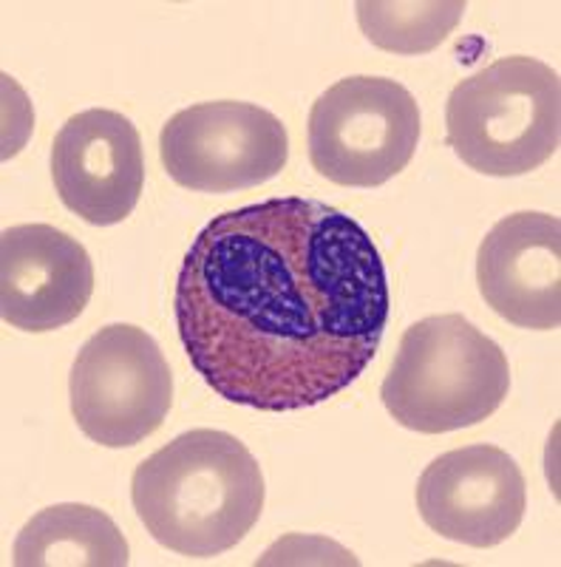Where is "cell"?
<instances>
[{
  "label": "cell",
  "mask_w": 561,
  "mask_h": 567,
  "mask_svg": "<svg viewBox=\"0 0 561 567\" xmlns=\"http://www.w3.org/2000/svg\"><path fill=\"white\" fill-rule=\"evenodd\" d=\"M174 312L187 358L219 398L298 412L366 372L392 292L361 221L287 196L201 227L181 261Z\"/></svg>",
  "instance_id": "1"
},
{
  "label": "cell",
  "mask_w": 561,
  "mask_h": 567,
  "mask_svg": "<svg viewBox=\"0 0 561 567\" xmlns=\"http://www.w3.org/2000/svg\"><path fill=\"white\" fill-rule=\"evenodd\" d=\"M131 503L162 548L210 559L256 528L264 511V474L239 437L190 429L136 465Z\"/></svg>",
  "instance_id": "2"
},
{
  "label": "cell",
  "mask_w": 561,
  "mask_h": 567,
  "mask_svg": "<svg viewBox=\"0 0 561 567\" xmlns=\"http://www.w3.org/2000/svg\"><path fill=\"white\" fill-rule=\"evenodd\" d=\"M508 392L510 367L502 347L468 318L448 312L406 329L381 398L403 429L446 434L488 420Z\"/></svg>",
  "instance_id": "3"
},
{
  "label": "cell",
  "mask_w": 561,
  "mask_h": 567,
  "mask_svg": "<svg viewBox=\"0 0 561 567\" xmlns=\"http://www.w3.org/2000/svg\"><path fill=\"white\" fill-rule=\"evenodd\" d=\"M454 154L485 176L542 168L561 142L559 71L536 58H502L454 85L446 103Z\"/></svg>",
  "instance_id": "4"
},
{
  "label": "cell",
  "mask_w": 561,
  "mask_h": 567,
  "mask_svg": "<svg viewBox=\"0 0 561 567\" xmlns=\"http://www.w3.org/2000/svg\"><path fill=\"white\" fill-rule=\"evenodd\" d=\"M312 168L343 187H381L408 168L419 142V105L388 78L337 80L310 111Z\"/></svg>",
  "instance_id": "5"
},
{
  "label": "cell",
  "mask_w": 561,
  "mask_h": 567,
  "mask_svg": "<svg viewBox=\"0 0 561 567\" xmlns=\"http://www.w3.org/2000/svg\"><path fill=\"white\" fill-rule=\"evenodd\" d=\"M72 414L80 432L105 449H131L165 423L174 378L159 343L134 323H108L74 358Z\"/></svg>",
  "instance_id": "6"
},
{
  "label": "cell",
  "mask_w": 561,
  "mask_h": 567,
  "mask_svg": "<svg viewBox=\"0 0 561 567\" xmlns=\"http://www.w3.org/2000/svg\"><path fill=\"white\" fill-rule=\"evenodd\" d=\"M159 159L187 190L232 194L264 185L287 168L290 134L261 105L216 100L181 109L162 125Z\"/></svg>",
  "instance_id": "7"
},
{
  "label": "cell",
  "mask_w": 561,
  "mask_h": 567,
  "mask_svg": "<svg viewBox=\"0 0 561 567\" xmlns=\"http://www.w3.org/2000/svg\"><path fill=\"white\" fill-rule=\"evenodd\" d=\"M417 511L443 539L497 548L522 525L528 483L517 460L499 445H463L439 454L419 474Z\"/></svg>",
  "instance_id": "8"
},
{
  "label": "cell",
  "mask_w": 561,
  "mask_h": 567,
  "mask_svg": "<svg viewBox=\"0 0 561 567\" xmlns=\"http://www.w3.org/2000/svg\"><path fill=\"white\" fill-rule=\"evenodd\" d=\"M52 179L60 202L80 219L120 225L139 205L145 187L139 131L120 111H80L54 136Z\"/></svg>",
  "instance_id": "9"
},
{
  "label": "cell",
  "mask_w": 561,
  "mask_h": 567,
  "mask_svg": "<svg viewBox=\"0 0 561 567\" xmlns=\"http://www.w3.org/2000/svg\"><path fill=\"white\" fill-rule=\"evenodd\" d=\"M94 296L85 247L52 225H14L0 239V316L23 332H54Z\"/></svg>",
  "instance_id": "10"
},
{
  "label": "cell",
  "mask_w": 561,
  "mask_h": 567,
  "mask_svg": "<svg viewBox=\"0 0 561 567\" xmlns=\"http://www.w3.org/2000/svg\"><path fill=\"white\" fill-rule=\"evenodd\" d=\"M477 284L490 310L513 327L559 329V216L522 210L499 219L479 245Z\"/></svg>",
  "instance_id": "11"
},
{
  "label": "cell",
  "mask_w": 561,
  "mask_h": 567,
  "mask_svg": "<svg viewBox=\"0 0 561 567\" xmlns=\"http://www.w3.org/2000/svg\"><path fill=\"white\" fill-rule=\"evenodd\" d=\"M128 539L105 511L63 503L34 514L12 548L18 567H125Z\"/></svg>",
  "instance_id": "12"
},
{
  "label": "cell",
  "mask_w": 561,
  "mask_h": 567,
  "mask_svg": "<svg viewBox=\"0 0 561 567\" xmlns=\"http://www.w3.org/2000/svg\"><path fill=\"white\" fill-rule=\"evenodd\" d=\"M357 23L366 40L394 54H426L463 20V0H361Z\"/></svg>",
  "instance_id": "13"
}]
</instances>
